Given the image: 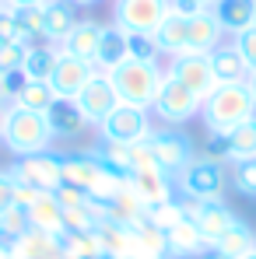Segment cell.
Wrapping results in <instances>:
<instances>
[{"mask_svg":"<svg viewBox=\"0 0 256 259\" xmlns=\"http://www.w3.org/2000/svg\"><path fill=\"white\" fill-rule=\"evenodd\" d=\"M60 175L67 186H78L85 189L91 200H109L113 193H120L130 182L127 172L105 165L95 151H81V154H63L60 158Z\"/></svg>","mask_w":256,"mask_h":259,"instance_id":"obj_1","label":"cell"},{"mask_svg":"<svg viewBox=\"0 0 256 259\" xmlns=\"http://www.w3.org/2000/svg\"><path fill=\"white\" fill-rule=\"evenodd\" d=\"M253 116H256V102L246 84H217L200 102V119H204L207 133H232Z\"/></svg>","mask_w":256,"mask_h":259,"instance_id":"obj_2","label":"cell"},{"mask_svg":"<svg viewBox=\"0 0 256 259\" xmlns=\"http://www.w3.org/2000/svg\"><path fill=\"white\" fill-rule=\"evenodd\" d=\"M162 77H165V67L158 60H123L116 70H109L116 98L137 109H151V102L162 88Z\"/></svg>","mask_w":256,"mask_h":259,"instance_id":"obj_3","label":"cell"},{"mask_svg":"<svg viewBox=\"0 0 256 259\" xmlns=\"http://www.w3.org/2000/svg\"><path fill=\"white\" fill-rule=\"evenodd\" d=\"M0 144H4L14 158H28V154H39V151H49V147H53V133H49V123H46L43 112L7 105Z\"/></svg>","mask_w":256,"mask_h":259,"instance_id":"obj_4","label":"cell"},{"mask_svg":"<svg viewBox=\"0 0 256 259\" xmlns=\"http://www.w3.org/2000/svg\"><path fill=\"white\" fill-rule=\"evenodd\" d=\"M151 109H155V116H158L165 126H182V123H190V119L200 116V98L182 84V81H175L169 70H165L162 88H158Z\"/></svg>","mask_w":256,"mask_h":259,"instance_id":"obj_5","label":"cell"},{"mask_svg":"<svg viewBox=\"0 0 256 259\" xmlns=\"http://www.w3.org/2000/svg\"><path fill=\"white\" fill-rule=\"evenodd\" d=\"M148 147H151V158H155V165L158 168H165V172L175 179V175L182 172L193 158H197V151H193V140L182 133L179 126H165V130H155L151 137H148Z\"/></svg>","mask_w":256,"mask_h":259,"instance_id":"obj_6","label":"cell"},{"mask_svg":"<svg viewBox=\"0 0 256 259\" xmlns=\"http://www.w3.org/2000/svg\"><path fill=\"white\" fill-rule=\"evenodd\" d=\"M225 189V168L211 158H193L182 172L175 175V193H186L193 200H221Z\"/></svg>","mask_w":256,"mask_h":259,"instance_id":"obj_7","label":"cell"},{"mask_svg":"<svg viewBox=\"0 0 256 259\" xmlns=\"http://www.w3.org/2000/svg\"><path fill=\"white\" fill-rule=\"evenodd\" d=\"M60 158L63 154H56V151H39V154H28V158H18L11 165V175H14V182H21L35 193H56V186L63 182Z\"/></svg>","mask_w":256,"mask_h":259,"instance_id":"obj_8","label":"cell"},{"mask_svg":"<svg viewBox=\"0 0 256 259\" xmlns=\"http://www.w3.org/2000/svg\"><path fill=\"white\" fill-rule=\"evenodd\" d=\"M155 130H151V116L148 109H137V105H116L105 123L98 126V140H120V144H137V140H148Z\"/></svg>","mask_w":256,"mask_h":259,"instance_id":"obj_9","label":"cell"},{"mask_svg":"<svg viewBox=\"0 0 256 259\" xmlns=\"http://www.w3.org/2000/svg\"><path fill=\"white\" fill-rule=\"evenodd\" d=\"M165 14H169V0H116L113 7V18L123 32H148V35H155Z\"/></svg>","mask_w":256,"mask_h":259,"instance_id":"obj_10","label":"cell"},{"mask_svg":"<svg viewBox=\"0 0 256 259\" xmlns=\"http://www.w3.org/2000/svg\"><path fill=\"white\" fill-rule=\"evenodd\" d=\"M74 105L81 109V116L88 119V126H102L105 123V116L120 105V98H116V88H113V81H109V74H95L91 81L85 84V91L74 98Z\"/></svg>","mask_w":256,"mask_h":259,"instance_id":"obj_11","label":"cell"},{"mask_svg":"<svg viewBox=\"0 0 256 259\" xmlns=\"http://www.w3.org/2000/svg\"><path fill=\"white\" fill-rule=\"evenodd\" d=\"M95 74H98V70H95V63L78 60V56H70V53H60L56 70H53V77H49V88H53V95H56V98H70V102H74Z\"/></svg>","mask_w":256,"mask_h":259,"instance_id":"obj_12","label":"cell"},{"mask_svg":"<svg viewBox=\"0 0 256 259\" xmlns=\"http://www.w3.org/2000/svg\"><path fill=\"white\" fill-rule=\"evenodd\" d=\"M169 70L175 81H182V84L190 88L200 102L211 95L214 88H217V81H214L211 74V63H207V56L204 53H182V56H175V60H169Z\"/></svg>","mask_w":256,"mask_h":259,"instance_id":"obj_13","label":"cell"},{"mask_svg":"<svg viewBox=\"0 0 256 259\" xmlns=\"http://www.w3.org/2000/svg\"><path fill=\"white\" fill-rule=\"evenodd\" d=\"M95 231H98V242L105 249V259H137V231H133V224L98 217Z\"/></svg>","mask_w":256,"mask_h":259,"instance_id":"obj_14","label":"cell"},{"mask_svg":"<svg viewBox=\"0 0 256 259\" xmlns=\"http://www.w3.org/2000/svg\"><path fill=\"white\" fill-rule=\"evenodd\" d=\"M91 200V196H88ZM91 207L98 210V217L105 221H120V224H137L144 217V200L133 193V186H123L120 193H113L109 200H91Z\"/></svg>","mask_w":256,"mask_h":259,"instance_id":"obj_15","label":"cell"},{"mask_svg":"<svg viewBox=\"0 0 256 259\" xmlns=\"http://www.w3.org/2000/svg\"><path fill=\"white\" fill-rule=\"evenodd\" d=\"M46 123L53 140H78L88 130V119L81 116V109L70 102V98H56L49 109H46Z\"/></svg>","mask_w":256,"mask_h":259,"instance_id":"obj_16","label":"cell"},{"mask_svg":"<svg viewBox=\"0 0 256 259\" xmlns=\"http://www.w3.org/2000/svg\"><path fill=\"white\" fill-rule=\"evenodd\" d=\"M11 259H78V256H70L56 235H46V231L32 228L28 235H21L11 245Z\"/></svg>","mask_w":256,"mask_h":259,"instance_id":"obj_17","label":"cell"},{"mask_svg":"<svg viewBox=\"0 0 256 259\" xmlns=\"http://www.w3.org/2000/svg\"><path fill=\"white\" fill-rule=\"evenodd\" d=\"M225 42V28L217 25L214 11H200L186 21V53H211Z\"/></svg>","mask_w":256,"mask_h":259,"instance_id":"obj_18","label":"cell"},{"mask_svg":"<svg viewBox=\"0 0 256 259\" xmlns=\"http://www.w3.org/2000/svg\"><path fill=\"white\" fill-rule=\"evenodd\" d=\"M78 21L81 18L70 0H46L43 4V39L49 46H63V39L70 35V28Z\"/></svg>","mask_w":256,"mask_h":259,"instance_id":"obj_19","label":"cell"},{"mask_svg":"<svg viewBox=\"0 0 256 259\" xmlns=\"http://www.w3.org/2000/svg\"><path fill=\"white\" fill-rule=\"evenodd\" d=\"M207 63H211V74L217 84H246L249 81V67L232 42H221L217 49H211Z\"/></svg>","mask_w":256,"mask_h":259,"instance_id":"obj_20","label":"cell"},{"mask_svg":"<svg viewBox=\"0 0 256 259\" xmlns=\"http://www.w3.org/2000/svg\"><path fill=\"white\" fill-rule=\"evenodd\" d=\"M130 186H133V193L144 200V207L175 196V189H172V175L165 172V168H158V165H144V168L130 172Z\"/></svg>","mask_w":256,"mask_h":259,"instance_id":"obj_21","label":"cell"},{"mask_svg":"<svg viewBox=\"0 0 256 259\" xmlns=\"http://www.w3.org/2000/svg\"><path fill=\"white\" fill-rule=\"evenodd\" d=\"M239 217L232 214V207L225 203V200H204L200 203V210H197V217H193V224L200 228V235H204V242H207V249H211L214 242L235 224Z\"/></svg>","mask_w":256,"mask_h":259,"instance_id":"obj_22","label":"cell"},{"mask_svg":"<svg viewBox=\"0 0 256 259\" xmlns=\"http://www.w3.org/2000/svg\"><path fill=\"white\" fill-rule=\"evenodd\" d=\"M165 242H169V259H200L207 242L200 235V228L193 221H175L169 231H165Z\"/></svg>","mask_w":256,"mask_h":259,"instance_id":"obj_23","label":"cell"},{"mask_svg":"<svg viewBox=\"0 0 256 259\" xmlns=\"http://www.w3.org/2000/svg\"><path fill=\"white\" fill-rule=\"evenodd\" d=\"M225 35H239L249 25H256V0H217L211 7Z\"/></svg>","mask_w":256,"mask_h":259,"instance_id":"obj_24","label":"cell"},{"mask_svg":"<svg viewBox=\"0 0 256 259\" xmlns=\"http://www.w3.org/2000/svg\"><path fill=\"white\" fill-rule=\"evenodd\" d=\"M123 60H130L127 32H123L120 25H105V28H102V39H98V53H95V70L109 74V70H116Z\"/></svg>","mask_w":256,"mask_h":259,"instance_id":"obj_25","label":"cell"},{"mask_svg":"<svg viewBox=\"0 0 256 259\" xmlns=\"http://www.w3.org/2000/svg\"><path fill=\"white\" fill-rule=\"evenodd\" d=\"M102 28H105V25H98V21H91V18L78 21V25L70 28V35L63 39L60 53H70V56H78V60H88V63H95V53H98Z\"/></svg>","mask_w":256,"mask_h":259,"instance_id":"obj_26","label":"cell"},{"mask_svg":"<svg viewBox=\"0 0 256 259\" xmlns=\"http://www.w3.org/2000/svg\"><path fill=\"white\" fill-rule=\"evenodd\" d=\"M186 21H190V18L175 14V11L169 7V14H165L162 25L155 28V42H158V53H162V56L175 60V56L186 53Z\"/></svg>","mask_w":256,"mask_h":259,"instance_id":"obj_27","label":"cell"},{"mask_svg":"<svg viewBox=\"0 0 256 259\" xmlns=\"http://www.w3.org/2000/svg\"><path fill=\"white\" fill-rule=\"evenodd\" d=\"M211 249H217L225 259H242V256H249V252H256V235H253V228H249L246 221H235Z\"/></svg>","mask_w":256,"mask_h":259,"instance_id":"obj_28","label":"cell"},{"mask_svg":"<svg viewBox=\"0 0 256 259\" xmlns=\"http://www.w3.org/2000/svg\"><path fill=\"white\" fill-rule=\"evenodd\" d=\"M28 221H32V228L35 231H46V235H63V210H60V203H56V196L53 193H43L32 207H28Z\"/></svg>","mask_w":256,"mask_h":259,"instance_id":"obj_29","label":"cell"},{"mask_svg":"<svg viewBox=\"0 0 256 259\" xmlns=\"http://www.w3.org/2000/svg\"><path fill=\"white\" fill-rule=\"evenodd\" d=\"M133 231H137V259H169V242H165V231L158 224L140 217L133 224Z\"/></svg>","mask_w":256,"mask_h":259,"instance_id":"obj_30","label":"cell"},{"mask_svg":"<svg viewBox=\"0 0 256 259\" xmlns=\"http://www.w3.org/2000/svg\"><path fill=\"white\" fill-rule=\"evenodd\" d=\"M56 60H60V46H28L21 74L28 81H49L56 70Z\"/></svg>","mask_w":256,"mask_h":259,"instance_id":"obj_31","label":"cell"},{"mask_svg":"<svg viewBox=\"0 0 256 259\" xmlns=\"http://www.w3.org/2000/svg\"><path fill=\"white\" fill-rule=\"evenodd\" d=\"M60 242H63V249L70 256H78V259H105V249H102L95 228L91 231H63Z\"/></svg>","mask_w":256,"mask_h":259,"instance_id":"obj_32","label":"cell"},{"mask_svg":"<svg viewBox=\"0 0 256 259\" xmlns=\"http://www.w3.org/2000/svg\"><path fill=\"white\" fill-rule=\"evenodd\" d=\"M228 147H232V165L235 161H256V116L228 133Z\"/></svg>","mask_w":256,"mask_h":259,"instance_id":"obj_33","label":"cell"},{"mask_svg":"<svg viewBox=\"0 0 256 259\" xmlns=\"http://www.w3.org/2000/svg\"><path fill=\"white\" fill-rule=\"evenodd\" d=\"M56 102V95H53V88H49V81H28V84L18 91V98L11 102V105H18V109H32V112H43Z\"/></svg>","mask_w":256,"mask_h":259,"instance_id":"obj_34","label":"cell"},{"mask_svg":"<svg viewBox=\"0 0 256 259\" xmlns=\"http://www.w3.org/2000/svg\"><path fill=\"white\" fill-rule=\"evenodd\" d=\"M32 231V221H28V210H21V207H11L7 214H0V245L11 252V245L21 238V235H28Z\"/></svg>","mask_w":256,"mask_h":259,"instance_id":"obj_35","label":"cell"},{"mask_svg":"<svg viewBox=\"0 0 256 259\" xmlns=\"http://www.w3.org/2000/svg\"><path fill=\"white\" fill-rule=\"evenodd\" d=\"M14 11V21H18V32L25 42H35L43 39V4H21V7H11Z\"/></svg>","mask_w":256,"mask_h":259,"instance_id":"obj_36","label":"cell"},{"mask_svg":"<svg viewBox=\"0 0 256 259\" xmlns=\"http://www.w3.org/2000/svg\"><path fill=\"white\" fill-rule=\"evenodd\" d=\"M95 154H98L105 165L120 168V172H127V175L133 172V144H120V140H98Z\"/></svg>","mask_w":256,"mask_h":259,"instance_id":"obj_37","label":"cell"},{"mask_svg":"<svg viewBox=\"0 0 256 259\" xmlns=\"http://www.w3.org/2000/svg\"><path fill=\"white\" fill-rule=\"evenodd\" d=\"M144 217L151 221V224H158L162 231H169L175 221H182V210H179V203H175V196L169 200H158V203H148L144 207Z\"/></svg>","mask_w":256,"mask_h":259,"instance_id":"obj_38","label":"cell"},{"mask_svg":"<svg viewBox=\"0 0 256 259\" xmlns=\"http://www.w3.org/2000/svg\"><path fill=\"white\" fill-rule=\"evenodd\" d=\"M28 46H35V42H0V77H7V74L21 70Z\"/></svg>","mask_w":256,"mask_h":259,"instance_id":"obj_39","label":"cell"},{"mask_svg":"<svg viewBox=\"0 0 256 259\" xmlns=\"http://www.w3.org/2000/svg\"><path fill=\"white\" fill-rule=\"evenodd\" d=\"M95 224H98V210L91 207V200H88L85 207L63 210V231H91Z\"/></svg>","mask_w":256,"mask_h":259,"instance_id":"obj_40","label":"cell"},{"mask_svg":"<svg viewBox=\"0 0 256 259\" xmlns=\"http://www.w3.org/2000/svg\"><path fill=\"white\" fill-rule=\"evenodd\" d=\"M232 186H235V193L256 200V161H235L232 165Z\"/></svg>","mask_w":256,"mask_h":259,"instance_id":"obj_41","label":"cell"},{"mask_svg":"<svg viewBox=\"0 0 256 259\" xmlns=\"http://www.w3.org/2000/svg\"><path fill=\"white\" fill-rule=\"evenodd\" d=\"M127 49H130V60H158V42L155 35L148 32H127Z\"/></svg>","mask_w":256,"mask_h":259,"instance_id":"obj_42","label":"cell"},{"mask_svg":"<svg viewBox=\"0 0 256 259\" xmlns=\"http://www.w3.org/2000/svg\"><path fill=\"white\" fill-rule=\"evenodd\" d=\"M204 158H211V161H217V165H232L228 133H207V140H204Z\"/></svg>","mask_w":256,"mask_h":259,"instance_id":"obj_43","label":"cell"},{"mask_svg":"<svg viewBox=\"0 0 256 259\" xmlns=\"http://www.w3.org/2000/svg\"><path fill=\"white\" fill-rule=\"evenodd\" d=\"M232 46L239 49V56L246 60V67H249V74L256 70V25H249L246 32H239V35H232Z\"/></svg>","mask_w":256,"mask_h":259,"instance_id":"obj_44","label":"cell"},{"mask_svg":"<svg viewBox=\"0 0 256 259\" xmlns=\"http://www.w3.org/2000/svg\"><path fill=\"white\" fill-rule=\"evenodd\" d=\"M53 196H56L60 210H74V207H85V203H88V193H85V189H78V186H67V182H60Z\"/></svg>","mask_w":256,"mask_h":259,"instance_id":"obj_45","label":"cell"},{"mask_svg":"<svg viewBox=\"0 0 256 259\" xmlns=\"http://www.w3.org/2000/svg\"><path fill=\"white\" fill-rule=\"evenodd\" d=\"M0 42H25L21 32H18V21H14V11L11 7L0 11Z\"/></svg>","mask_w":256,"mask_h":259,"instance_id":"obj_46","label":"cell"},{"mask_svg":"<svg viewBox=\"0 0 256 259\" xmlns=\"http://www.w3.org/2000/svg\"><path fill=\"white\" fill-rule=\"evenodd\" d=\"M14 189H18V182H14L11 168L0 172V214H7V210L14 207Z\"/></svg>","mask_w":256,"mask_h":259,"instance_id":"obj_47","label":"cell"},{"mask_svg":"<svg viewBox=\"0 0 256 259\" xmlns=\"http://www.w3.org/2000/svg\"><path fill=\"white\" fill-rule=\"evenodd\" d=\"M25 84H28V77H25L21 70H14V74H7V77H4V88H7V105L18 98V91H21Z\"/></svg>","mask_w":256,"mask_h":259,"instance_id":"obj_48","label":"cell"},{"mask_svg":"<svg viewBox=\"0 0 256 259\" xmlns=\"http://www.w3.org/2000/svg\"><path fill=\"white\" fill-rule=\"evenodd\" d=\"M39 196H43V193H35V189H28V186H21V182H18V189H14V207L28 210V207H32Z\"/></svg>","mask_w":256,"mask_h":259,"instance_id":"obj_49","label":"cell"},{"mask_svg":"<svg viewBox=\"0 0 256 259\" xmlns=\"http://www.w3.org/2000/svg\"><path fill=\"white\" fill-rule=\"evenodd\" d=\"M190 4H197L200 11H211V7H214V4H217V0H190Z\"/></svg>","mask_w":256,"mask_h":259,"instance_id":"obj_50","label":"cell"},{"mask_svg":"<svg viewBox=\"0 0 256 259\" xmlns=\"http://www.w3.org/2000/svg\"><path fill=\"white\" fill-rule=\"evenodd\" d=\"M246 88H249V95H253V102H256V70L249 74V81H246Z\"/></svg>","mask_w":256,"mask_h":259,"instance_id":"obj_51","label":"cell"},{"mask_svg":"<svg viewBox=\"0 0 256 259\" xmlns=\"http://www.w3.org/2000/svg\"><path fill=\"white\" fill-rule=\"evenodd\" d=\"M21 4H46V0H7V7H21Z\"/></svg>","mask_w":256,"mask_h":259,"instance_id":"obj_52","label":"cell"},{"mask_svg":"<svg viewBox=\"0 0 256 259\" xmlns=\"http://www.w3.org/2000/svg\"><path fill=\"white\" fill-rule=\"evenodd\" d=\"M74 7H95V4H102V0H70Z\"/></svg>","mask_w":256,"mask_h":259,"instance_id":"obj_53","label":"cell"},{"mask_svg":"<svg viewBox=\"0 0 256 259\" xmlns=\"http://www.w3.org/2000/svg\"><path fill=\"white\" fill-rule=\"evenodd\" d=\"M200 259H225V256H221L217 249H204V256H200Z\"/></svg>","mask_w":256,"mask_h":259,"instance_id":"obj_54","label":"cell"},{"mask_svg":"<svg viewBox=\"0 0 256 259\" xmlns=\"http://www.w3.org/2000/svg\"><path fill=\"white\" fill-rule=\"evenodd\" d=\"M0 105H7V88H4V77H0Z\"/></svg>","mask_w":256,"mask_h":259,"instance_id":"obj_55","label":"cell"},{"mask_svg":"<svg viewBox=\"0 0 256 259\" xmlns=\"http://www.w3.org/2000/svg\"><path fill=\"white\" fill-rule=\"evenodd\" d=\"M4 116H7V105H0V133H4Z\"/></svg>","mask_w":256,"mask_h":259,"instance_id":"obj_56","label":"cell"},{"mask_svg":"<svg viewBox=\"0 0 256 259\" xmlns=\"http://www.w3.org/2000/svg\"><path fill=\"white\" fill-rule=\"evenodd\" d=\"M0 259H11V252H7V249H4V245H0Z\"/></svg>","mask_w":256,"mask_h":259,"instance_id":"obj_57","label":"cell"},{"mask_svg":"<svg viewBox=\"0 0 256 259\" xmlns=\"http://www.w3.org/2000/svg\"><path fill=\"white\" fill-rule=\"evenodd\" d=\"M242 259H256V252H249V256H242Z\"/></svg>","mask_w":256,"mask_h":259,"instance_id":"obj_58","label":"cell"},{"mask_svg":"<svg viewBox=\"0 0 256 259\" xmlns=\"http://www.w3.org/2000/svg\"><path fill=\"white\" fill-rule=\"evenodd\" d=\"M4 7H7V0H0V11H4Z\"/></svg>","mask_w":256,"mask_h":259,"instance_id":"obj_59","label":"cell"}]
</instances>
